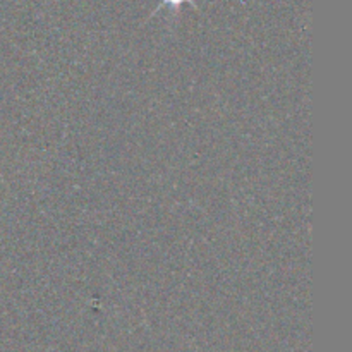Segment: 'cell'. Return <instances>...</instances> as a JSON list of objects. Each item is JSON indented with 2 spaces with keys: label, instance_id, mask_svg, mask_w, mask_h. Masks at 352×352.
Returning <instances> with one entry per match:
<instances>
[{
  "label": "cell",
  "instance_id": "6da1fadb",
  "mask_svg": "<svg viewBox=\"0 0 352 352\" xmlns=\"http://www.w3.org/2000/svg\"><path fill=\"white\" fill-rule=\"evenodd\" d=\"M186 2H191V0H162L160 7L170 6V7H174V9H179V7H181L182 3H186Z\"/></svg>",
  "mask_w": 352,
  "mask_h": 352
}]
</instances>
